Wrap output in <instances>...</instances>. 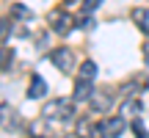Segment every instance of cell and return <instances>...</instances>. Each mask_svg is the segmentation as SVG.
Listing matches in <instances>:
<instances>
[{
  "instance_id": "6da1fadb",
  "label": "cell",
  "mask_w": 149,
  "mask_h": 138,
  "mask_svg": "<svg viewBox=\"0 0 149 138\" xmlns=\"http://www.w3.org/2000/svg\"><path fill=\"white\" fill-rule=\"evenodd\" d=\"M74 97H58V100H50L47 105L42 108V119L47 124L53 122H69V119H74Z\"/></svg>"
},
{
  "instance_id": "7a4b0ae2",
  "label": "cell",
  "mask_w": 149,
  "mask_h": 138,
  "mask_svg": "<svg viewBox=\"0 0 149 138\" xmlns=\"http://www.w3.org/2000/svg\"><path fill=\"white\" fill-rule=\"evenodd\" d=\"M127 130V119L116 116V119H102L91 127V138H119Z\"/></svg>"
},
{
  "instance_id": "3957f363",
  "label": "cell",
  "mask_w": 149,
  "mask_h": 138,
  "mask_svg": "<svg viewBox=\"0 0 149 138\" xmlns=\"http://www.w3.org/2000/svg\"><path fill=\"white\" fill-rule=\"evenodd\" d=\"M50 64L58 69V72L72 75V72H74V64H77L74 50H72V47H55V50H50Z\"/></svg>"
},
{
  "instance_id": "277c9868",
  "label": "cell",
  "mask_w": 149,
  "mask_h": 138,
  "mask_svg": "<svg viewBox=\"0 0 149 138\" xmlns=\"http://www.w3.org/2000/svg\"><path fill=\"white\" fill-rule=\"evenodd\" d=\"M47 22H50V28H53V33H58V36H66V33L74 31L72 14H69V11H64V8H53L47 14Z\"/></svg>"
},
{
  "instance_id": "5b68a950",
  "label": "cell",
  "mask_w": 149,
  "mask_h": 138,
  "mask_svg": "<svg viewBox=\"0 0 149 138\" xmlns=\"http://www.w3.org/2000/svg\"><path fill=\"white\" fill-rule=\"evenodd\" d=\"M88 105H91V111L94 113H108L113 108V97H111V91H94L91 94V100H88Z\"/></svg>"
},
{
  "instance_id": "8992f818",
  "label": "cell",
  "mask_w": 149,
  "mask_h": 138,
  "mask_svg": "<svg viewBox=\"0 0 149 138\" xmlns=\"http://www.w3.org/2000/svg\"><path fill=\"white\" fill-rule=\"evenodd\" d=\"M47 94V83L42 80V75H33L31 77V86H28V97L31 100H39V97Z\"/></svg>"
},
{
  "instance_id": "52a82bcc",
  "label": "cell",
  "mask_w": 149,
  "mask_h": 138,
  "mask_svg": "<svg viewBox=\"0 0 149 138\" xmlns=\"http://www.w3.org/2000/svg\"><path fill=\"white\" fill-rule=\"evenodd\" d=\"M91 94H94V86H91V80H77V86H74V100L77 102H88Z\"/></svg>"
},
{
  "instance_id": "ba28073f",
  "label": "cell",
  "mask_w": 149,
  "mask_h": 138,
  "mask_svg": "<svg viewBox=\"0 0 149 138\" xmlns=\"http://www.w3.org/2000/svg\"><path fill=\"white\" fill-rule=\"evenodd\" d=\"M133 22L144 36H149V8H133Z\"/></svg>"
},
{
  "instance_id": "9c48e42d",
  "label": "cell",
  "mask_w": 149,
  "mask_h": 138,
  "mask_svg": "<svg viewBox=\"0 0 149 138\" xmlns=\"http://www.w3.org/2000/svg\"><path fill=\"white\" fill-rule=\"evenodd\" d=\"M141 113V100L138 97H124V105H122V116L124 119H130V116H138Z\"/></svg>"
},
{
  "instance_id": "30bf717a",
  "label": "cell",
  "mask_w": 149,
  "mask_h": 138,
  "mask_svg": "<svg viewBox=\"0 0 149 138\" xmlns=\"http://www.w3.org/2000/svg\"><path fill=\"white\" fill-rule=\"evenodd\" d=\"M11 17H17V20H22V22H31L33 20V11L28 8L25 3H14V6H11Z\"/></svg>"
},
{
  "instance_id": "8fae6325",
  "label": "cell",
  "mask_w": 149,
  "mask_h": 138,
  "mask_svg": "<svg viewBox=\"0 0 149 138\" xmlns=\"http://www.w3.org/2000/svg\"><path fill=\"white\" fill-rule=\"evenodd\" d=\"M94 77H97V64L94 61H83V64H80L77 80H94Z\"/></svg>"
},
{
  "instance_id": "7c38bea8",
  "label": "cell",
  "mask_w": 149,
  "mask_h": 138,
  "mask_svg": "<svg viewBox=\"0 0 149 138\" xmlns=\"http://www.w3.org/2000/svg\"><path fill=\"white\" fill-rule=\"evenodd\" d=\"M11 64H14V50L3 47V50H0V72H8Z\"/></svg>"
},
{
  "instance_id": "4fadbf2b",
  "label": "cell",
  "mask_w": 149,
  "mask_h": 138,
  "mask_svg": "<svg viewBox=\"0 0 149 138\" xmlns=\"http://www.w3.org/2000/svg\"><path fill=\"white\" fill-rule=\"evenodd\" d=\"M102 3H105V0H83V3H80V8H83V14H94Z\"/></svg>"
},
{
  "instance_id": "5bb4252c",
  "label": "cell",
  "mask_w": 149,
  "mask_h": 138,
  "mask_svg": "<svg viewBox=\"0 0 149 138\" xmlns=\"http://www.w3.org/2000/svg\"><path fill=\"white\" fill-rule=\"evenodd\" d=\"M133 133H135V138H149V133H146V127H144V122H141L138 116L133 119Z\"/></svg>"
},
{
  "instance_id": "9a60e30c",
  "label": "cell",
  "mask_w": 149,
  "mask_h": 138,
  "mask_svg": "<svg viewBox=\"0 0 149 138\" xmlns=\"http://www.w3.org/2000/svg\"><path fill=\"white\" fill-rule=\"evenodd\" d=\"M11 33V20H0V42H6Z\"/></svg>"
},
{
  "instance_id": "2e32d148",
  "label": "cell",
  "mask_w": 149,
  "mask_h": 138,
  "mask_svg": "<svg viewBox=\"0 0 149 138\" xmlns=\"http://www.w3.org/2000/svg\"><path fill=\"white\" fill-rule=\"evenodd\" d=\"M144 61H146V64H149V42L144 44Z\"/></svg>"
},
{
  "instance_id": "e0dca14e",
  "label": "cell",
  "mask_w": 149,
  "mask_h": 138,
  "mask_svg": "<svg viewBox=\"0 0 149 138\" xmlns=\"http://www.w3.org/2000/svg\"><path fill=\"white\" fill-rule=\"evenodd\" d=\"M64 3H66V6H72V3H77V0H64Z\"/></svg>"
}]
</instances>
